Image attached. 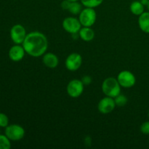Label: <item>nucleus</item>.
Masks as SVG:
<instances>
[{
	"label": "nucleus",
	"mask_w": 149,
	"mask_h": 149,
	"mask_svg": "<svg viewBox=\"0 0 149 149\" xmlns=\"http://www.w3.org/2000/svg\"><path fill=\"white\" fill-rule=\"evenodd\" d=\"M22 45L28 55L39 58L46 53L48 48L47 38L42 32L32 31L27 33Z\"/></svg>",
	"instance_id": "f257e3e1"
},
{
	"label": "nucleus",
	"mask_w": 149,
	"mask_h": 149,
	"mask_svg": "<svg viewBox=\"0 0 149 149\" xmlns=\"http://www.w3.org/2000/svg\"><path fill=\"white\" fill-rule=\"evenodd\" d=\"M121 85L117 79L114 77H108L102 83L101 89L103 94L111 97H116L121 93Z\"/></svg>",
	"instance_id": "f03ea898"
},
{
	"label": "nucleus",
	"mask_w": 149,
	"mask_h": 149,
	"mask_svg": "<svg viewBox=\"0 0 149 149\" xmlns=\"http://www.w3.org/2000/svg\"><path fill=\"white\" fill-rule=\"evenodd\" d=\"M79 20L81 26L84 27H91L97 20V13L94 8L85 7L82 9L79 15Z\"/></svg>",
	"instance_id": "7ed1b4c3"
},
{
	"label": "nucleus",
	"mask_w": 149,
	"mask_h": 149,
	"mask_svg": "<svg viewBox=\"0 0 149 149\" xmlns=\"http://www.w3.org/2000/svg\"><path fill=\"white\" fill-rule=\"evenodd\" d=\"M24 128L20 125L13 124L5 127L4 134L11 141H18L23 139L25 136Z\"/></svg>",
	"instance_id": "20e7f679"
},
{
	"label": "nucleus",
	"mask_w": 149,
	"mask_h": 149,
	"mask_svg": "<svg viewBox=\"0 0 149 149\" xmlns=\"http://www.w3.org/2000/svg\"><path fill=\"white\" fill-rule=\"evenodd\" d=\"M84 85L81 80L74 79L71 80L67 84L66 92L67 94L73 98H77L82 95L84 92Z\"/></svg>",
	"instance_id": "39448f33"
},
{
	"label": "nucleus",
	"mask_w": 149,
	"mask_h": 149,
	"mask_svg": "<svg viewBox=\"0 0 149 149\" xmlns=\"http://www.w3.org/2000/svg\"><path fill=\"white\" fill-rule=\"evenodd\" d=\"M27 33L24 26L21 24H15L10 29V38L15 45H22Z\"/></svg>",
	"instance_id": "423d86ee"
},
{
	"label": "nucleus",
	"mask_w": 149,
	"mask_h": 149,
	"mask_svg": "<svg viewBox=\"0 0 149 149\" xmlns=\"http://www.w3.org/2000/svg\"><path fill=\"white\" fill-rule=\"evenodd\" d=\"M117 80L121 87L124 88H131L136 83V78L135 75L130 71H122L119 73Z\"/></svg>",
	"instance_id": "0eeeda50"
},
{
	"label": "nucleus",
	"mask_w": 149,
	"mask_h": 149,
	"mask_svg": "<svg viewBox=\"0 0 149 149\" xmlns=\"http://www.w3.org/2000/svg\"><path fill=\"white\" fill-rule=\"evenodd\" d=\"M64 30L71 34H77L81 28V24L79 18L74 17H65L62 23Z\"/></svg>",
	"instance_id": "6e6552de"
},
{
	"label": "nucleus",
	"mask_w": 149,
	"mask_h": 149,
	"mask_svg": "<svg viewBox=\"0 0 149 149\" xmlns=\"http://www.w3.org/2000/svg\"><path fill=\"white\" fill-rule=\"evenodd\" d=\"M82 64V57L77 52H73L68 55L65 61V68L70 71H76Z\"/></svg>",
	"instance_id": "1a4fd4ad"
},
{
	"label": "nucleus",
	"mask_w": 149,
	"mask_h": 149,
	"mask_svg": "<svg viewBox=\"0 0 149 149\" xmlns=\"http://www.w3.org/2000/svg\"><path fill=\"white\" fill-rule=\"evenodd\" d=\"M115 107H116V103H115L114 98L108 96L102 98L97 104V109L99 112L103 114L110 113L114 110Z\"/></svg>",
	"instance_id": "9d476101"
},
{
	"label": "nucleus",
	"mask_w": 149,
	"mask_h": 149,
	"mask_svg": "<svg viewBox=\"0 0 149 149\" xmlns=\"http://www.w3.org/2000/svg\"><path fill=\"white\" fill-rule=\"evenodd\" d=\"M26 53L23 45H15L10 47L8 52V56L11 61L14 62H19L23 59Z\"/></svg>",
	"instance_id": "9b49d317"
},
{
	"label": "nucleus",
	"mask_w": 149,
	"mask_h": 149,
	"mask_svg": "<svg viewBox=\"0 0 149 149\" xmlns=\"http://www.w3.org/2000/svg\"><path fill=\"white\" fill-rule=\"evenodd\" d=\"M62 9L65 10H68L70 13L72 15H79L81 11L82 10V4L81 3L77 1H71L68 0H64L61 2V4Z\"/></svg>",
	"instance_id": "f8f14e48"
},
{
	"label": "nucleus",
	"mask_w": 149,
	"mask_h": 149,
	"mask_svg": "<svg viewBox=\"0 0 149 149\" xmlns=\"http://www.w3.org/2000/svg\"><path fill=\"white\" fill-rule=\"evenodd\" d=\"M42 62L47 68H55L59 64V59L55 54L47 52L42 55Z\"/></svg>",
	"instance_id": "ddd939ff"
},
{
	"label": "nucleus",
	"mask_w": 149,
	"mask_h": 149,
	"mask_svg": "<svg viewBox=\"0 0 149 149\" xmlns=\"http://www.w3.org/2000/svg\"><path fill=\"white\" fill-rule=\"evenodd\" d=\"M79 36L84 42H91L95 37V32L91 27L82 26L78 33Z\"/></svg>",
	"instance_id": "4468645a"
},
{
	"label": "nucleus",
	"mask_w": 149,
	"mask_h": 149,
	"mask_svg": "<svg viewBox=\"0 0 149 149\" xmlns=\"http://www.w3.org/2000/svg\"><path fill=\"white\" fill-rule=\"evenodd\" d=\"M140 29L146 33H149V11L144 12L138 17Z\"/></svg>",
	"instance_id": "2eb2a0df"
},
{
	"label": "nucleus",
	"mask_w": 149,
	"mask_h": 149,
	"mask_svg": "<svg viewBox=\"0 0 149 149\" xmlns=\"http://www.w3.org/2000/svg\"><path fill=\"white\" fill-rule=\"evenodd\" d=\"M145 10V6L141 2V1H134L131 3L130 6V10L133 15L137 16L141 15L143 13Z\"/></svg>",
	"instance_id": "dca6fc26"
},
{
	"label": "nucleus",
	"mask_w": 149,
	"mask_h": 149,
	"mask_svg": "<svg viewBox=\"0 0 149 149\" xmlns=\"http://www.w3.org/2000/svg\"><path fill=\"white\" fill-rule=\"evenodd\" d=\"M81 4L84 7H90V8H95L99 7L104 0H80Z\"/></svg>",
	"instance_id": "f3484780"
},
{
	"label": "nucleus",
	"mask_w": 149,
	"mask_h": 149,
	"mask_svg": "<svg viewBox=\"0 0 149 149\" xmlns=\"http://www.w3.org/2000/svg\"><path fill=\"white\" fill-rule=\"evenodd\" d=\"M11 148V141L6 135L0 134V149H10Z\"/></svg>",
	"instance_id": "a211bd4d"
},
{
	"label": "nucleus",
	"mask_w": 149,
	"mask_h": 149,
	"mask_svg": "<svg viewBox=\"0 0 149 149\" xmlns=\"http://www.w3.org/2000/svg\"><path fill=\"white\" fill-rule=\"evenodd\" d=\"M114 101L115 103H116V106H124L127 103L128 99L125 95H122L120 93L119 95H117L116 97H114Z\"/></svg>",
	"instance_id": "6ab92c4d"
},
{
	"label": "nucleus",
	"mask_w": 149,
	"mask_h": 149,
	"mask_svg": "<svg viewBox=\"0 0 149 149\" xmlns=\"http://www.w3.org/2000/svg\"><path fill=\"white\" fill-rule=\"evenodd\" d=\"M9 125V118L5 113L0 112V127L5 128Z\"/></svg>",
	"instance_id": "aec40b11"
},
{
	"label": "nucleus",
	"mask_w": 149,
	"mask_h": 149,
	"mask_svg": "<svg viewBox=\"0 0 149 149\" xmlns=\"http://www.w3.org/2000/svg\"><path fill=\"white\" fill-rule=\"evenodd\" d=\"M140 130L144 135H149V121L143 122L140 127Z\"/></svg>",
	"instance_id": "412c9836"
},
{
	"label": "nucleus",
	"mask_w": 149,
	"mask_h": 149,
	"mask_svg": "<svg viewBox=\"0 0 149 149\" xmlns=\"http://www.w3.org/2000/svg\"><path fill=\"white\" fill-rule=\"evenodd\" d=\"M81 80L83 84H84V85H90L92 82V78L90 76H84V77H82Z\"/></svg>",
	"instance_id": "4be33fe9"
},
{
	"label": "nucleus",
	"mask_w": 149,
	"mask_h": 149,
	"mask_svg": "<svg viewBox=\"0 0 149 149\" xmlns=\"http://www.w3.org/2000/svg\"><path fill=\"white\" fill-rule=\"evenodd\" d=\"M141 2L142 3L144 6H148L149 3V0H141Z\"/></svg>",
	"instance_id": "5701e85b"
},
{
	"label": "nucleus",
	"mask_w": 149,
	"mask_h": 149,
	"mask_svg": "<svg viewBox=\"0 0 149 149\" xmlns=\"http://www.w3.org/2000/svg\"><path fill=\"white\" fill-rule=\"evenodd\" d=\"M68 1H79V0H68Z\"/></svg>",
	"instance_id": "b1692460"
},
{
	"label": "nucleus",
	"mask_w": 149,
	"mask_h": 149,
	"mask_svg": "<svg viewBox=\"0 0 149 149\" xmlns=\"http://www.w3.org/2000/svg\"><path fill=\"white\" fill-rule=\"evenodd\" d=\"M147 7H148V11H149V3H148V6H147Z\"/></svg>",
	"instance_id": "393cba45"
},
{
	"label": "nucleus",
	"mask_w": 149,
	"mask_h": 149,
	"mask_svg": "<svg viewBox=\"0 0 149 149\" xmlns=\"http://www.w3.org/2000/svg\"><path fill=\"white\" fill-rule=\"evenodd\" d=\"M148 118H149V110H148Z\"/></svg>",
	"instance_id": "a878e982"
}]
</instances>
